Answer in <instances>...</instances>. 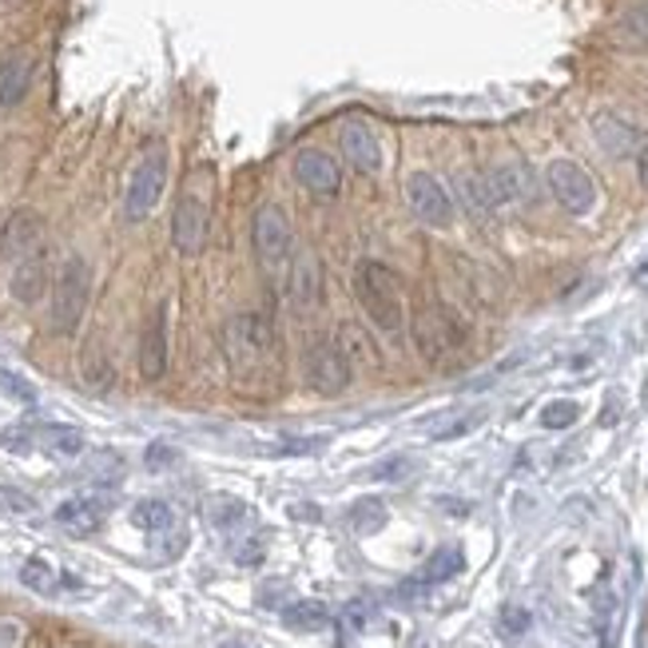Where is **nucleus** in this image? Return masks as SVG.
Instances as JSON below:
<instances>
[{
    "label": "nucleus",
    "instance_id": "f257e3e1",
    "mask_svg": "<svg viewBox=\"0 0 648 648\" xmlns=\"http://www.w3.org/2000/svg\"><path fill=\"white\" fill-rule=\"evenodd\" d=\"M354 295H359L367 319L374 322L382 335L402 330V319H407V307H402V282H398V275L390 271L387 263L362 259L359 267H354Z\"/></svg>",
    "mask_w": 648,
    "mask_h": 648
},
{
    "label": "nucleus",
    "instance_id": "f03ea898",
    "mask_svg": "<svg viewBox=\"0 0 648 648\" xmlns=\"http://www.w3.org/2000/svg\"><path fill=\"white\" fill-rule=\"evenodd\" d=\"M465 342H470V327L457 319L454 307H445V302H426V307H418L414 347L430 367H442V362H450L454 354H462Z\"/></svg>",
    "mask_w": 648,
    "mask_h": 648
},
{
    "label": "nucleus",
    "instance_id": "7ed1b4c3",
    "mask_svg": "<svg viewBox=\"0 0 648 648\" xmlns=\"http://www.w3.org/2000/svg\"><path fill=\"white\" fill-rule=\"evenodd\" d=\"M251 247H255V263L271 279H282L295 259V232H290V219L282 215V207L263 204L251 219Z\"/></svg>",
    "mask_w": 648,
    "mask_h": 648
},
{
    "label": "nucleus",
    "instance_id": "20e7f679",
    "mask_svg": "<svg viewBox=\"0 0 648 648\" xmlns=\"http://www.w3.org/2000/svg\"><path fill=\"white\" fill-rule=\"evenodd\" d=\"M88 299H92V267L80 255H72V259H64L56 282H52V330L56 335H76Z\"/></svg>",
    "mask_w": 648,
    "mask_h": 648
},
{
    "label": "nucleus",
    "instance_id": "39448f33",
    "mask_svg": "<svg viewBox=\"0 0 648 648\" xmlns=\"http://www.w3.org/2000/svg\"><path fill=\"white\" fill-rule=\"evenodd\" d=\"M302 378H307L310 390H319V394H327V398L342 394V390L350 387L354 367H350V359L342 354L335 335H319V339L302 350Z\"/></svg>",
    "mask_w": 648,
    "mask_h": 648
},
{
    "label": "nucleus",
    "instance_id": "423d86ee",
    "mask_svg": "<svg viewBox=\"0 0 648 648\" xmlns=\"http://www.w3.org/2000/svg\"><path fill=\"white\" fill-rule=\"evenodd\" d=\"M223 350H227V359H232L235 370L259 367L275 350V327L263 315H235L223 327Z\"/></svg>",
    "mask_w": 648,
    "mask_h": 648
},
{
    "label": "nucleus",
    "instance_id": "0eeeda50",
    "mask_svg": "<svg viewBox=\"0 0 648 648\" xmlns=\"http://www.w3.org/2000/svg\"><path fill=\"white\" fill-rule=\"evenodd\" d=\"M164 184H167V152L164 147H152L136 164L132 179H127V199H124L127 219L132 223L147 219L155 212V204H160V195H164Z\"/></svg>",
    "mask_w": 648,
    "mask_h": 648
},
{
    "label": "nucleus",
    "instance_id": "6e6552de",
    "mask_svg": "<svg viewBox=\"0 0 648 648\" xmlns=\"http://www.w3.org/2000/svg\"><path fill=\"white\" fill-rule=\"evenodd\" d=\"M545 184H549L553 199L565 207L569 215H589L597 207V184L589 179V172L573 160H553L549 172H545Z\"/></svg>",
    "mask_w": 648,
    "mask_h": 648
},
{
    "label": "nucleus",
    "instance_id": "1a4fd4ad",
    "mask_svg": "<svg viewBox=\"0 0 648 648\" xmlns=\"http://www.w3.org/2000/svg\"><path fill=\"white\" fill-rule=\"evenodd\" d=\"M407 199H410V212L418 215V219L426 223V227H450L454 223V199H450V192H445L442 184H438L430 172H414L407 179Z\"/></svg>",
    "mask_w": 648,
    "mask_h": 648
},
{
    "label": "nucleus",
    "instance_id": "9d476101",
    "mask_svg": "<svg viewBox=\"0 0 648 648\" xmlns=\"http://www.w3.org/2000/svg\"><path fill=\"white\" fill-rule=\"evenodd\" d=\"M172 247L184 259L204 255L207 247V207L195 195H179V204L172 212Z\"/></svg>",
    "mask_w": 648,
    "mask_h": 648
},
{
    "label": "nucleus",
    "instance_id": "9b49d317",
    "mask_svg": "<svg viewBox=\"0 0 648 648\" xmlns=\"http://www.w3.org/2000/svg\"><path fill=\"white\" fill-rule=\"evenodd\" d=\"M295 179L307 187L310 195H319V199H335L342 192V172H339V160L319 147H302L295 155Z\"/></svg>",
    "mask_w": 648,
    "mask_h": 648
},
{
    "label": "nucleus",
    "instance_id": "f8f14e48",
    "mask_svg": "<svg viewBox=\"0 0 648 648\" xmlns=\"http://www.w3.org/2000/svg\"><path fill=\"white\" fill-rule=\"evenodd\" d=\"M167 370V302H155L147 310L140 330V374L144 382H160Z\"/></svg>",
    "mask_w": 648,
    "mask_h": 648
},
{
    "label": "nucleus",
    "instance_id": "ddd939ff",
    "mask_svg": "<svg viewBox=\"0 0 648 648\" xmlns=\"http://www.w3.org/2000/svg\"><path fill=\"white\" fill-rule=\"evenodd\" d=\"M44 243V219L37 212H12L0 227V255L4 259H29Z\"/></svg>",
    "mask_w": 648,
    "mask_h": 648
},
{
    "label": "nucleus",
    "instance_id": "4468645a",
    "mask_svg": "<svg viewBox=\"0 0 648 648\" xmlns=\"http://www.w3.org/2000/svg\"><path fill=\"white\" fill-rule=\"evenodd\" d=\"M339 140H342V155L350 160V167H359L362 175L382 172V147H378V136L370 132V124L350 120V124H342Z\"/></svg>",
    "mask_w": 648,
    "mask_h": 648
},
{
    "label": "nucleus",
    "instance_id": "2eb2a0df",
    "mask_svg": "<svg viewBox=\"0 0 648 648\" xmlns=\"http://www.w3.org/2000/svg\"><path fill=\"white\" fill-rule=\"evenodd\" d=\"M593 136H597V144L605 147L613 160L637 155L640 147H645V140H640V127H632L629 120L613 116V112H600V116H593Z\"/></svg>",
    "mask_w": 648,
    "mask_h": 648
},
{
    "label": "nucleus",
    "instance_id": "dca6fc26",
    "mask_svg": "<svg viewBox=\"0 0 648 648\" xmlns=\"http://www.w3.org/2000/svg\"><path fill=\"white\" fill-rule=\"evenodd\" d=\"M9 290H12V299L24 302V307L44 299V290H49V259H44V251L29 255V259H17Z\"/></svg>",
    "mask_w": 648,
    "mask_h": 648
},
{
    "label": "nucleus",
    "instance_id": "f3484780",
    "mask_svg": "<svg viewBox=\"0 0 648 648\" xmlns=\"http://www.w3.org/2000/svg\"><path fill=\"white\" fill-rule=\"evenodd\" d=\"M32 72H37V64L24 52H12L9 60H0V112H9L29 96Z\"/></svg>",
    "mask_w": 648,
    "mask_h": 648
},
{
    "label": "nucleus",
    "instance_id": "a211bd4d",
    "mask_svg": "<svg viewBox=\"0 0 648 648\" xmlns=\"http://www.w3.org/2000/svg\"><path fill=\"white\" fill-rule=\"evenodd\" d=\"M282 287H287V299L295 307H315L319 302V267H315V259L295 251L287 275H282Z\"/></svg>",
    "mask_w": 648,
    "mask_h": 648
},
{
    "label": "nucleus",
    "instance_id": "6ab92c4d",
    "mask_svg": "<svg viewBox=\"0 0 648 648\" xmlns=\"http://www.w3.org/2000/svg\"><path fill=\"white\" fill-rule=\"evenodd\" d=\"M56 522L69 533H76V537H84V533H96L104 525V505L96 497H69L56 510Z\"/></svg>",
    "mask_w": 648,
    "mask_h": 648
},
{
    "label": "nucleus",
    "instance_id": "aec40b11",
    "mask_svg": "<svg viewBox=\"0 0 648 648\" xmlns=\"http://www.w3.org/2000/svg\"><path fill=\"white\" fill-rule=\"evenodd\" d=\"M482 422H485V410H454V414L438 418L434 426H430V438H434V442H454V438L474 434Z\"/></svg>",
    "mask_w": 648,
    "mask_h": 648
},
{
    "label": "nucleus",
    "instance_id": "412c9836",
    "mask_svg": "<svg viewBox=\"0 0 648 648\" xmlns=\"http://www.w3.org/2000/svg\"><path fill=\"white\" fill-rule=\"evenodd\" d=\"M335 339H339V347H342V354L350 359V367H378V350H374V342H370V335L362 327L347 322Z\"/></svg>",
    "mask_w": 648,
    "mask_h": 648
},
{
    "label": "nucleus",
    "instance_id": "4be33fe9",
    "mask_svg": "<svg viewBox=\"0 0 648 648\" xmlns=\"http://www.w3.org/2000/svg\"><path fill=\"white\" fill-rule=\"evenodd\" d=\"M207 522L215 525V529H239L243 522H247V502H239V497L232 494H215L207 497Z\"/></svg>",
    "mask_w": 648,
    "mask_h": 648
},
{
    "label": "nucleus",
    "instance_id": "5701e85b",
    "mask_svg": "<svg viewBox=\"0 0 648 648\" xmlns=\"http://www.w3.org/2000/svg\"><path fill=\"white\" fill-rule=\"evenodd\" d=\"M617 40L625 49L648 52V4H632V9L617 20Z\"/></svg>",
    "mask_w": 648,
    "mask_h": 648
},
{
    "label": "nucleus",
    "instance_id": "b1692460",
    "mask_svg": "<svg viewBox=\"0 0 648 648\" xmlns=\"http://www.w3.org/2000/svg\"><path fill=\"white\" fill-rule=\"evenodd\" d=\"M462 569H465V553L450 545V549H438L434 557H430V562L422 565V580H426V585H438V580L457 577Z\"/></svg>",
    "mask_w": 648,
    "mask_h": 648
},
{
    "label": "nucleus",
    "instance_id": "393cba45",
    "mask_svg": "<svg viewBox=\"0 0 648 648\" xmlns=\"http://www.w3.org/2000/svg\"><path fill=\"white\" fill-rule=\"evenodd\" d=\"M132 522H136L140 529H147V533H164V529H172L175 513H172V505L160 502V497H147V502H136Z\"/></svg>",
    "mask_w": 648,
    "mask_h": 648
},
{
    "label": "nucleus",
    "instance_id": "a878e982",
    "mask_svg": "<svg viewBox=\"0 0 648 648\" xmlns=\"http://www.w3.org/2000/svg\"><path fill=\"white\" fill-rule=\"evenodd\" d=\"M282 620H287L290 629H322L330 620L327 605H319V600H295V605H287L282 609Z\"/></svg>",
    "mask_w": 648,
    "mask_h": 648
},
{
    "label": "nucleus",
    "instance_id": "bb28decb",
    "mask_svg": "<svg viewBox=\"0 0 648 648\" xmlns=\"http://www.w3.org/2000/svg\"><path fill=\"white\" fill-rule=\"evenodd\" d=\"M40 442L49 445L52 454H60V457H76L80 450H84V434L72 430V426H44L40 430Z\"/></svg>",
    "mask_w": 648,
    "mask_h": 648
},
{
    "label": "nucleus",
    "instance_id": "cd10ccee",
    "mask_svg": "<svg viewBox=\"0 0 648 648\" xmlns=\"http://www.w3.org/2000/svg\"><path fill=\"white\" fill-rule=\"evenodd\" d=\"M350 525L359 533H378L387 525V505L378 502V497H362V502H354V510H350Z\"/></svg>",
    "mask_w": 648,
    "mask_h": 648
},
{
    "label": "nucleus",
    "instance_id": "c85d7f7f",
    "mask_svg": "<svg viewBox=\"0 0 648 648\" xmlns=\"http://www.w3.org/2000/svg\"><path fill=\"white\" fill-rule=\"evenodd\" d=\"M20 580H24L32 593H52L56 589V569H52L49 562H40V557H32V562L20 565Z\"/></svg>",
    "mask_w": 648,
    "mask_h": 648
},
{
    "label": "nucleus",
    "instance_id": "c756f323",
    "mask_svg": "<svg viewBox=\"0 0 648 648\" xmlns=\"http://www.w3.org/2000/svg\"><path fill=\"white\" fill-rule=\"evenodd\" d=\"M577 418H580L577 402H569V398H557V402H549V407L542 410V426L545 430H569Z\"/></svg>",
    "mask_w": 648,
    "mask_h": 648
},
{
    "label": "nucleus",
    "instance_id": "7c9ffc66",
    "mask_svg": "<svg viewBox=\"0 0 648 648\" xmlns=\"http://www.w3.org/2000/svg\"><path fill=\"white\" fill-rule=\"evenodd\" d=\"M410 470H414L410 457H387V462H378L374 470H370V477H378V482H402Z\"/></svg>",
    "mask_w": 648,
    "mask_h": 648
},
{
    "label": "nucleus",
    "instance_id": "2f4dec72",
    "mask_svg": "<svg viewBox=\"0 0 648 648\" xmlns=\"http://www.w3.org/2000/svg\"><path fill=\"white\" fill-rule=\"evenodd\" d=\"M533 617L529 609H522V605H505L502 609V629L510 632V637H522V632H529Z\"/></svg>",
    "mask_w": 648,
    "mask_h": 648
},
{
    "label": "nucleus",
    "instance_id": "473e14b6",
    "mask_svg": "<svg viewBox=\"0 0 648 648\" xmlns=\"http://www.w3.org/2000/svg\"><path fill=\"white\" fill-rule=\"evenodd\" d=\"M0 510L9 513H32L37 510V502H32L24 490H17V485H0Z\"/></svg>",
    "mask_w": 648,
    "mask_h": 648
},
{
    "label": "nucleus",
    "instance_id": "72a5a7b5",
    "mask_svg": "<svg viewBox=\"0 0 648 648\" xmlns=\"http://www.w3.org/2000/svg\"><path fill=\"white\" fill-rule=\"evenodd\" d=\"M0 387L9 390V394H17L20 402H32V398H37V390H32L29 382H24V378L12 374V370H0Z\"/></svg>",
    "mask_w": 648,
    "mask_h": 648
},
{
    "label": "nucleus",
    "instance_id": "f704fd0d",
    "mask_svg": "<svg viewBox=\"0 0 648 648\" xmlns=\"http://www.w3.org/2000/svg\"><path fill=\"white\" fill-rule=\"evenodd\" d=\"M263 557V545H247V549H235V562L239 565H259Z\"/></svg>",
    "mask_w": 648,
    "mask_h": 648
},
{
    "label": "nucleus",
    "instance_id": "c9c22d12",
    "mask_svg": "<svg viewBox=\"0 0 648 648\" xmlns=\"http://www.w3.org/2000/svg\"><path fill=\"white\" fill-rule=\"evenodd\" d=\"M172 450H167V445H152V450H147V465H155V470H160V465L164 462H172Z\"/></svg>",
    "mask_w": 648,
    "mask_h": 648
},
{
    "label": "nucleus",
    "instance_id": "e433bc0d",
    "mask_svg": "<svg viewBox=\"0 0 648 648\" xmlns=\"http://www.w3.org/2000/svg\"><path fill=\"white\" fill-rule=\"evenodd\" d=\"M637 175H640V184L648 187V144L637 152Z\"/></svg>",
    "mask_w": 648,
    "mask_h": 648
},
{
    "label": "nucleus",
    "instance_id": "4c0bfd02",
    "mask_svg": "<svg viewBox=\"0 0 648 648\" xmlns=\"http://www.w3.org/2000/svg\"><path fill=\"white\" fill-rule=\"evenodd\" d=\"M290 513H295V517H310V522H319V510H315V505H290Z\"/></svg>",
    "mask_w": 648,
    "mask_h": 648
},
{
    "label": "nucleus",
    "instance_id": "58836bf2",
    "mask_svg": "<svg viewBox=\"0 0 648 648\" xmlns=\"http://www.w3.org/2000/svg\"><path fill=\"white\" fill-rule=\"evenodd\" d=\"M219 648H255V645H247V640H223Z\"/></svg>",
    "mask_w": 648,
    "mask_h": 648
}]
</instances>
